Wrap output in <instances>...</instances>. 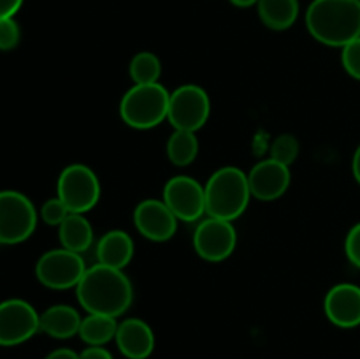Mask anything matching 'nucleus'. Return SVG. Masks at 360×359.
<instances>
[{"mask_svg": "<svg viewBox=\"0 0 360 359\" xmlns=\"http://www.w3.org/2000/svg\"><path fill=\"white\" fill-rule=\"evenodd\" d=\"M76 296L88 313L118 319L132 305L134 287L123 270L97 263L84 271L76 287Z\"/></svg>", "mask_w": 360, "mask_h": 359, "instance_id": "nucleus-1", "label": "nucleus"}, {"mask_svg": "<svg viewBox=\"0 0 360 359\" xmlns=\"http://www.w3.org/2000/svg\"><path fill=\"white\" fill-rule=\"evenodd\" d=\"M313 39L330 48H345L360 37V0H313L306 11Z\"/></svg>", "mask_w": 360, "mask_h": 359, "instance_id": "nucleus-2", "label": "nucleus"}, {"mask_svg": "<svg viewBox=\"0 0 360 359\" xmlns=\"http://www.w3.org/2000/svg\"><path fill=\"white\" fill-rule=\"evenodd\" d=\"M204 194L207 217L234 222L245 213L252 197L248 175L234 165L217 169L204 185Z\"/></svg>", "mask_w": 360, "mask_h": 359, "instance_id": "nucleus-3", "label": "nucleus"}, {"mask_svg": "<svg viewBox=\"0 0 360 359\" xmlns=\"http://www.w3.org/2000/svg\"><path fill=\"white\" fill-rule=\"evenodd\" d=\"M169 99L171 92L164 84H134L120 101V116L132 129H153L167 118Z\"/></svg>", "mask_w": 360, "mask_h": 359, "instance_id": "nucleus-4", "label": "nucleus"}, {"mask_svg": "<svg viewBox=\"0 0 360 359\" xmlns=\"http://www.w3.org/2000/svg\"><path fill=\"white\" fill-rule=\"evenodd\" d=\"M34 203L18 190H0V243L18 245L34 234L37 227Z\"/></svg>", "mask_w": 360, "mask_h": 359, "instance_id": "nucleus-5", "label": "nucleus"}, {"mask_svg": "<svg viewBox=\"0 0 360 359\" xmlns=\"http://www.w3.org/2000/svg\"><path fill=\"white\" fill-rule=\"evenodd\" d=\"M56 196L65 203L70 213H86L101 199V180L91 168L70 164L60 172Z\"/></svg>", "mask_w": 360, "mask_h": 359, "instance_id": "nucleus-6", "label": "nucleus"}, {"mask_svg": "<svg viewBox=\"0 0 360 359\" xmlns=\"http://www.w3.org/2000/svg\"><path fill=\"white\" fill-rule=\"evenodd\" d=\"M88 270L83 256L67 248H53L42 253L35 264V277L44 287L55 291L76 289Z\"/></svg>", "mask_w": 360, "mask_h": 359, "instance_id": "nucleus-7", "label": "nucleus"}, {"mask_svg": "<svg viewBox=\"0 0 360 359\" xmlns=\"http://www.w3.org/2000/svg\"><path fill=\"white\" fill-rule=\"evenodd\" d=\"M211 115V101L207 92L199 84H181L171 92L167 120L174 130L197 132L206 125Z\"/></svg>", "mask_w": 360, "mask_h": 359, "instance_id": "nucleus-8", "label": "nucleus"}, {"mask_svg": "<svg viewBox=\"0 0 360 359\" xmlns=\"http://www.w3.org/2000/svg\"><path fill=\"white\" fill-rule=\"evenodd\" d=\"M41 313L28 301L11 298L0 303V345L14 347L41 331Z\"/></svg>", "mask_w": 360, "mask_h": 359, "instance_id": "nucleus-9", "label": "nucleus"}, {"mask_svg": "<svg viewBox=\"0 0 360 359\" xmlns=\"http://www.w3.org/2000/svg\"><path fill=\"white\" fill-rule=\"evenodd\" d=\"M238 232L232 222L207 217L199 222L193 232V248L207 263H221L234 253Z\"/></svg>", "mask_w": 360, "mask_h": 359, "instance_id": "nucleus-10", "label": "nucleus"}, {"mask_svg": "<svg viewBox=\"0 0 360 359\" xmlns=\"http://www.w3.org/2000/svg\"><path fill=\"white\" fill-rule=\"evenodd\" d=\"M162 201L181 222H197L206 213L204 187L192 176H172L165 183Z\"/></svg>", "mask_w": 360, "mask_h": 359, "instance_id": "nucleus-11", "label": "nucleus"}, {"mask_svg": "<svg viewBox=\"0 0 360 359\" xmlns=\"http://www.w3.org/2000/svg\"><path fill=\"white\" fill-rule=\"evenodd\" d=\"M134 225L150 241H167L176 234L178 218L162 199H144L134 210Z\"/></svg>", "mask_w": 360, "mask_h": 359, "instance_id": "nucleus-12", "label": "nucleus"}, {"mask_svg": "<svg viewBox=\"0 0 360 359\" xmlns=\"http://www.w3.org/2000/svg\"><path fill=\"white\" fill-rule=\"evenodd\" d=\"M290 178V168L269 157L253 165L248 172L250 192L255 199L274 201L287 192Z\"/></svg>", "mask_w": 360, "mask_h": 359, "instance_id": "nucleus-13", "label": "nucleus"}, {"mask_svg": "<svg viewBox=\"0 0 360 359\" xmlns=\"http://www.w3.org/2000/svg\"><path fill=\"white\" fill-rule=\"evenodd\" d=\"M323 312L330 324L341 329L360 326V287L355 284H338L323 299Z\"/></svg>", "mask_w": 360, "mask_h": 359, "instance_id": "nucleus-14", "label": "nucleus"}, {"mask_svg": "<svg viewBox=\"0 0 360 359\" xmlns=\"http://www.w3.org/2000/svg\"><path fill=\"white\" fill-rule=\"evenodd\" d=\"M115 341L127 359H148L155 351L153 329L150 324L136 317L118 322Z\"/></svg>", "mask_w": 360, "mask_h": 359, "instance_id": "nucleus-15", "label": "nucleus"}, {"mask_svg": "<svg viewBox=\"0 0 360 359\" xmlns=\"http://www.w3.org/2000/svg\"><path fill=\"white\" fill-rule=\"evenodd\" d=\"M98 264L115 267V270H125L134 257V241L125 231L112 229L101 236L95 250Z\"/></svg>", "mask_w": 360, "mask_h": 359, "instance_id": "nucleus-16", "label": "nucleus"}, {"mask_svg": "<svg viewBox=\"0 0 360 359\" xmlns=\"http://www.w3.org/2000/svg\"><path fill=\"white\" fill-rule=\"evenodd\" d=\"M81 315L74 306L53 305L41 313V331L56 340H67L79 333Z\"/></svg>", "mask_w": 360, "mask_h": 359, "instance_id": "nucleus-17", "label": "nucleus"}, {"mask_svg": "<svg viewBox=\"0 0 360 359\" xmlns=\"http://www.w3.org/2000/svg\"><path fill=\"white\" fill-rule=\"evenodd\" d=\"M58 236L62 248L83 256L94 243V229L83 213H69V217L58 225Z\"/></svg>", "mask_w": 360, "mask_h": 359, "instance_id": "nucleus-18", "label": "nucleus"}, {"mask_svg": "<svg viewBox=\"0 0 360 359\" xmlns=\"http://www.w3.org/2000/svg\"><path fill=\"white\" fill-rule=\"evenodd\" d=\"M260 21L271 30H287L299 18V0H259Z\"/></svg>", "mask_w": 360, "mask_h": 359, "instance_id": "nucleus-19", "label": "nucleus"}, {"mask_svg": "<svg viewBox=\"0 0 360 359\" xmlns=\"http://www.w3.org/2000/svg\"><path fill=\"white\" fill-rule=\"evenodd\" d=\"M118 322L115 317L98 315V313H88L79 326V338L86 345H98L104 347L111 340H115Z\"/></svg>", "mask_w": 360, "mask_h": 359, "instance_id": "nucleus-20", "label": "nucleus"}, {"mask_svg": "<svg viewBox=\"0 0 360 359\" xmlns=\"http://www.w3.org/2000/svg\"><path fill=\"white\" fill-rule=\"evenodd\" d=\"M167 158L176 168H186L192 164L199 153V139L190 130H174L167 141Z\"/></svg>", "mask_w": 360, "mask_h": 359, "instance_id": "nucleus-21", "label": "nucleus"}, {"mask_svg": "<svg viewBox=\"0 0 360 359\" xmlns=\"http://www.w3.org/2000/svg\"><path fill=\"white\" fill-rule=\"evenodd\" d=\"M129 73L134 84L158 83L162 74V63L155 53L141 51L134 55V58L130 60Z\"/></svg>", "mask_w": 360, "mask_h": 359, "instance_id": "nucleus-22", "label": "nucleus"}, {"mask_svg": "<svg viewBox=\"0 0 360 359\" xmlns=\"http://www.w3.org/2000/svg\"><path fill=\"white\" fill-rule=\"evenodd\" d=\"M299 157V141L292 134H280L271 144V158L290 168Z\"/></svg>", "mask_w": 360, "mask_h": 359, "instance_id": "nucleus-23", "label": "nucleus"}, {"mask_svg": "<svg viewBox=\"0 0 360 359\" xmlns=\"http://www.w3.org/2000/svg\"><path fill=\"white\" fill-rule=\"evenodd\" d=\"M69 208L65 206V203H63L58 196L51 197V199H48L41 206V218L42 222L48 225H56V227H58V225L69 217Z\"/></svg>", "mask_w": 360, "mask_h": 359, "instance_id": "nucleus-24", "label": "nucleus"}, {"mask_svg": "<svg viewBox=\"0 0 360 359\" xmlns=\"http://www.w3.org/2000/svg\"><path fill=\"white\" fill-rule=\"evenodd\" d=\"M341 63L348 76L360 81V37L341 48Z\"/></svg>", "mask_w": 360, "mask_h": 359, "instance_id": "nucleus-25", "label": "nucleus"}, {"mask_svg": "<svg viewBox=\"0 0 360 359\" xmlns=\"http://www.w3.org/2000/svg\"><path fill=\"white\" fill-rule=\"evenodd\" d=\"M21 41V28L14 18L0 20V51H11Z\"/></svg>", "mask_w": 360, "mask_h": 359, "instance_id": "nucleus-26", "label": "nucleus"}, {"mask_svg": "<svg viewBox=\"0 0 360 359\" xmlns=\"http://www.w3.org/2000/svg\"><path fill=\"white\" fill-rule=\"evenodd\" d=\"M345 253H347V259L360 270V222L348 231L345 238Z\"/></svg>", "mask_w": 360, "mask_h": 359, "instance_id": "nucleus-27", "label": "nucleus"}, {"mask_svg": "<svg viewBox=\"0 0 360 359\" xmlns=\"http://www.w3.org/2000/svg\"><path fill=\"white\" fill-rule=\"evenodd\" d=\"M79 359H115V358H112V354L105 347L88 345L83 352H79Z\"/></svg>", "mask_w": 360, "mask_h": 359, "instance_id": "nucleus-28", "label": "nucleus"}, {"mask_svg": "<svg viewBox=\"0 0 360 359\" xmlns=\"http://www.w3.org/2000/svg\"><path fill=\"white\" fill-rule=\"evenodd\" d=\"M23 6V0H0V20L14 18Z\"/></svg>", "mask_w": 360, "mask_h": 359, "instance_id": "nucleus-29", "label": "nucleus"}, {"mask_svg": "<svg viewBox=\"0 0 360 359\" xmlns=\"http://www.w3.org/2000/svg\"><path fill=\"white\" fill-rule=\"evenodd\" d=\"M44 359H79V354H77V352H74L72 348L62 347V348H55L53 352H49Z\"/></svg>", "mask_w": 360, "mask_h": 359, "instance_id": "nucleus-30", "label": "nucleus"}, {"mask_svg": "<svg viewBox=\"0 0 360 359\" xmlns=\"http://www.w3.org/2000/svg\"><path fill=\"white\" fill-rule=\"evenodd\" d=\"M352 172H354L355 182L360 185V144L357 146V150H355L354 158H352Z\"/></svg>", "mask_w": 360, "mask_h": 359, "instance_id": "nucleus-31", "label": "nucleus"}, {"mask_svg": "<svg viewBox=\"0 0 360 359\" xmlns=\"http://www.w3.org/2000/svg\"><path fill=\"white\" fill-rule=\"evenodd\" d=\"M231 4H234L236 7H252L259 4V0H231Z\"/></svg>", "mask_w": 360, "mask_h": 359, "instance_id": "nucleus-32", "label": "nucleus"}, {"mask_svg": "<svg viewBox=\"0 0 360 359\" xmlns=\"http://www.w3.org/2000/svg\"><path fill=\"white\" fill-rule=\"evenodd\" d=\"M0 245H2V243H0Z\"/></svg>", "mask_w": 360, "mask_h": 359, "instance_id": "nucleus-33", "label": "nucleus"}]
</instances>
